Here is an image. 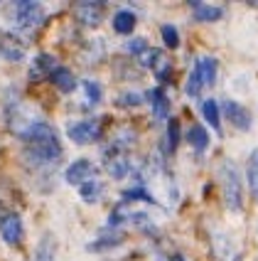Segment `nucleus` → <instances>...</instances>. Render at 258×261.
Masks as SVG:
<instances>
[{"label": "nucleus", "instance_id": "obj_1", "mask_svg": "<svg viewBox=\"0 0 258 261\" xmlns=\"http://www.w3.org/2000/svg\"><path fill=\"white\" fill-rule=\"evenodd\" d=\"M20 138L25 141V150L35 163H54L62 155V143H59L57 133L52 126H47L44 121H32L20 130Z\"/></svg>", "mask_w": 258, "mask_h": 261}, {"label": "nucleus", "instance_id": "obj_2", "mask_svg": "<svg viewBox=\"0 0 258 261\" xmlns=\"http://www.w3.org/2000/svg\"><path fill=\"white\" fill-rule=\"evenodd\" d=\"M221 185H224V197H226V204L234 212H241L244 207V188H241V180H239V173H236V165L234 163H224L221 165Z\"/></svg>", "mask_w": 258, "mask_h": 261}, {"label": "nucleus", "instance_id": "obj_3", "mask_svg": "<svg viewBox=\"0 0 258 261\" xmlns=\"http://www.w3.org/2000/svg\"><path fill=\"white\" fill-rule=\"evenodd\" d=\"M67 136L72 138L76 145H89L96 143L101 138V123L96 118H84V121H74L67 126Z\"/></svg>", "mask_w": 258, "mask_h": 261}, {"label": "nucleus", "instance_id": "obj_4", "mask_svg": "<svg viewBox=\"0 0 258 261\" xmlns=\"http://www.w3.org/2000/svg\"><path fill=\"white\" fill-rule=\"evenodd\" d=\"M15 22L20 30H37L44 22V8L40 3H15Z\"/></svg>", "mask_w": 258, "mask_h": 261}, {"label": "nucleus", "instance_id": "obj_5", "mask_svg": "<svg viewBox=\"0 0 258 261\" xmlns=\"http://www.w3.org/2000/svg\"><path fill=\"white\" fill-rule=\"evenodd\" d=\"M221 111H224L226 121H229L234 128H239V130H248L251 128V123H253L251 111L246 109L244 103L234 101V99H224V101H221Z\"/></svg>", "mask_w": 258, "mask_h": 261}, {"label": "nucleus", "instance_id": "obj_6", "mask_svg": "<svg viewBox=\"0 0 258 261\" xmlns=\"http://www.w3.org/2000/svg\"><path fill=\"white\" fill-rule=\"evenodd\" d=\"M0 237H3V242L5 244H10V247H17L20 242H22V237H25V227H22V219L20 215H5V217L0 219Z\"/></svg>", "mask_w": 258, "mask_h": 261}, {"label": "nucleus", "instance_id": "obj_7", "mask_svg": "<svg viewBox=\"0 0 258 261\" xmlns=\"http://www.w3.org/2000/svg\"><path fill=\"white\" fill-rule=\"evenodd\" d=\"M25 57V44L20 42V37L13 32L0 30V59L5 62H20Z\"/></svg>", "mask_w": 258, "mask_h": 261}, {"label": "nucleus", "instance_id": "obj_8", "mask_svg": "<svg viewBox=\"0 0 258 261\" xmlns=\"http://www.w3.org/2000/svg\"><path fill=\"white\" fill-rule=\"evenodd\" d=\"M74 15L84 28H99L103 20V3H76Z\"/></svg>", "mask_w": 258, "mask_h": 261}, {"label": "nucleus", "instance_id": "obj_9", "mask_svg": "<svg viewBox=\"0 0 258 261\" xmlns=\"http://www.w3.org/2000/svg\"><path fill=\"white\" fill-rule=\"evenodd\" d=\"M89 177H94V163L86 158L74 160L72 165L67 168V173H64V180L69 185H84Z\"/></svg>", "mask_w": 258, "mask_h": 261}, {"label": "nucleus", "instance_id": "obj_10", "mask_svg": "<svg viewBox=\"0 0 258 261\" xmlns=\"http://www.w3.org/2000/svg\"><path fill=\"white\" fill-rule=\"evenodd\" d=\"M194 72L199 74L202 84L204 87H212L216 82V72H219V62L214 57H209V55H204V57L197 59V64H194Z\"/></svg>", "mask_w": 258, "mask_h": 261}, {"label": "nucleus", "instance_id": "obj_11", "mask_svg": "<svg viewBox=\"0 0 258 261\" xmlns=\"http://www.w3.org/2000/svg\"><path fill=\"white\" fill-rule=\"evenodd\" d=\"M49 82H52L59 91H64V94L76 91V76H74L72 69H67V67H54L52 74H49Z\"/></svg>", "mask_w": 258, "mask_h": 261}, {"label": "nucleus", "instance_id": "obj_12", "mask_svg": "<svg viewBox=\"0 0 258 261\" xmlns=\"http://www.w3.org/2000/svg\"><path fill=\"white\" fill-rule=\"evenodd\" d=\"M148 101H150V109H153L155 118H170V99L165 96L162 89H150L148 91Z\"/></svg>", "mask_w": 258, "mask_h": 261}, {"label": "nucleus", "instance_id": "obj_13", "mask_svg": "<svg viewBox=\"0 0 258 261\" xmlns=\"http://www.w3.org/2000/svg\"><path fill=\"white\" fill-rule=\"evenodd\" d=\"M246 182H248V192L258 204V148L251 150V155L246 160Z\"/></svg>", "mask_w": 258, "mask_h": 261}, {"label": "nucleus", "instance_id": "obj_14", "mask_svg": "<svg viewBox=\"0 0 258 261\" xmlns=\"http://www.w3.org/2000/svg\"><path fill=\"white\" fill-rule=\"evenodd\" d=\"M202 116H204V121L212 126L214 130H221V109H219V103L214 101V99H207V101H202L199 106Z\"/></svg>", "mask_w": 258, "mask_h": 261}, {"label": "nucleus", "instance_id": "obj_15", "mask_svg": "<svg viewBox=\"0 0 258 261\" xmlns=\"http://www.w3.org/2000/svg\"><path fill=\"white\" fill-rule=\"evenodd\" d=\"M192 8H194V17L202 20V22H216V20H221V17H224V8H219V5L192 3Z\"/></svg>", "mask_w": 258, "mask_h": 261}, {"label": "nucleus", "instance_id": "obj_16", "mask_svg": "<svg viewBox=\"0 0 258 261\" xmlns=\"http://www.w3.org/2000/svg\"><path fill=\"white\" fill-rule=\"evenodd\" d=\"M106 170H108V175H111L113 180H123V177L130 173V160L126 158V155H118V153H113V155L108 158Z\"/></svg>", "mask_w": 258, "mask_h": 261}, {"label": "nucleus", "instance_id": "obj_17", "mask_svg": "<svg viewBox=\"0 0 258 261\" xmlns=\"http://www.w3.org/2000/svg\"><path fill=\"white\" fill-rule=\"evenodd\" d=\"M113 30L118 35H130L133 30H135V13L133 10H118L113 15Z\"/></svg>", "mask_w": 258, "mask_h": 261}, {"label": "nucleus", "instance_id": "obj_18", "mask_svg": "<svg viewBox=\"0 0 258 261\" xmlns=\"http://www.w3.org/2000/svg\"><path fill=\"white\" fill-rule=\"evenodd\" d=\"M52 67H54V57H49V55H40V57L35 59L32 69H30V79H32V82H37V79H42V76H49V74H52Z\"/></svg>", "mask_w": 258, "mask_h": 261}, {"label": "nucleus", "instance_id": "obj_19", "mask_svg": "<svg viewBox=\"0 0 258 261\" xmlns=\"http://www.w3.org/2000/svg\"><path fill=\"white\" fill-rule=\"evenodd\" d=\"M79 195H81V200L89 204L99 202L101 195H103V185H101L99 180H86L84 185H79Z\"/></svg>", "mask_w": 258, "mask_h": 261}, {"label": "nucleus", "instance_id": "obj_20", "mask_svg": "<svg viewBox=\"0 0 258 261\" xmlns=\"http://www.w3.org/2000/svg\"><path fill=\"white\" fill-rule=\"evenodd\" d=\"M187 143L192 145L194 150H204L209 145V133L204 126H189L187 130Z\"/></svg>", "mask_w": 258, "mask_h": 261}, {"label": "nucleus", "instance_id": "obj_21", "mask_svg": "<svg viewBox=\"0 0 258 261\" xmlns=\"http://www.w3.org/2000/svg\"><path fill=\"white\" fill-rule=\"evenodd\" d=\"M32 261H54V242L49 234H44L40 239V244L35 249V259Z\"/></svg>", "mask_w": 258, "mask_h": 261}, {"label": "nucleus", "instance_id": "obj_22", "mask_svg": "<svg viewBox=\"0 0 258 261\" xmlns=\"http://www.w3.org/2000/svg\"><path fill=\"white\" fill-rule=\"evenodd\" d=\"M123 242V232H113V234H103L99 242L89 244V251H103V249H113L116 244Z\"/></svg>", "mask_w": 258, "mask_h": 261}, {"label": "nucleus", "instance_id": "obj_23", "mask_svg": "<svg viewBox=\"0 0 258 261\" xmlns=\"http://www.w3.org/2000/svg\"><path fill=\"white\" fill-rule=\"evenodd\" d=\"M150 69H153V74L158 76L160 82H165V79H167V76L172 74V64H170V59H167L165 55H162V52H160L158 59L153 62V67H150Z\"/></svg>", "mask_w": 258, "mask_h": 261}, {"label": "nucleus", "instance_id": "obj_24", "mask_svg": "<svg viewBox=\"0 0 258 261\" xmlns=\"http://www.w3.org/2000/svg\"><path fill=\"white\" fill-rule=\"evenodd\" d=\"M81 87H84L86 99H89L91 103H99L101 99H103V89H101L99 82H94V79H84V82H81Z\"/></svg>", "mask_w": 258, "mask_h": 261}, {"label": "nucleus", "instance_id": "obj_25", "mask_svg": "<svg viewBox=\"0 0 258 261\" xmlns=\"http://www.w3.org/2000/svg\"><path fill=\"white\" fill-rule=\"evenodd\" d=\"M123 200H130V202H135V200H145V202H153V204H155L153 195H150V192H148L143 185H135V188H130V190H123Z\"/></svg>", "mask_w": 258, "mask_h": 261}, {"label": "nucleus", "instance_id": "obj_26", "mask_svg": "<svg viewBox=\"0 0 258 261\" xmlns=\"http://www.w3.org/2000/svg\"><path fill=\"white\" fill-rule=\"evenodd\" d=\"M202 87H204V84H202L199 74H197V72H194V69H192V74L187 76L185 94H187V96H189V99H197V96H199V91H202Z\"/></svg>", "mask_w": 258, "mask_h": 261}, {"label": "nucleus", "instance_id": "obj_27", "mask_svg": "<svg viewBox=\"0 0 258 261\" xmlns=\"http://www.w3.org/2000/svg\"><path fill=\"white\" fill-rule=\"evenodd\" d=\"M177 143H180V121H177V118H170V123H167V150L175 153V150H177Z\"/></svg>", "mask_w": 258, "mask_h": 261}, {"label": "nucleus", "instance_id": "obj_28", "mask_svg": "<svg viewBox=\"0 0 258 261\" xmlns=\"http://www.w3.org/2000/svg\"><path fill=\"white\" fill-rule=\"evenodd\" d=\"M162 42L165 47H170V49H177L180 47V35H177V28L175 25H162Z\"/></svg>", "mask_w": 258, "mask_h": 261}, {"label": "nucleus", "instance_id": "obj_29", "mask_svg": "<svg viewBox=\"0 0 258 261\" xmlns=\"http://www.w3.org/2000/svg\"><path fill=\"white\" fill-rule=\"evenodd\" d=\"M143 103V96L138 94V91H123L121 96H118V106L121 109H130V106H140Z\"/></svg>", "mask_w": 258, "mask_h": 261}, {"label": "nucleus", "instance_id": "obj_30", "mask_svg": "<svg viewBox=\"0 0 258 261\" xmlns=\"http://www.w3.org/2000/svg\"><path fill=\"white\" fill-rule=\"evenodd\" d=\"M126 49H128L130 55H135V57H140L143 52H148V49H150V44L145 42L143 37H135V40H130V42H128V47H126Z\"/></svg>", "mask_w": 258, "mask_h": 261}]
</instances>
